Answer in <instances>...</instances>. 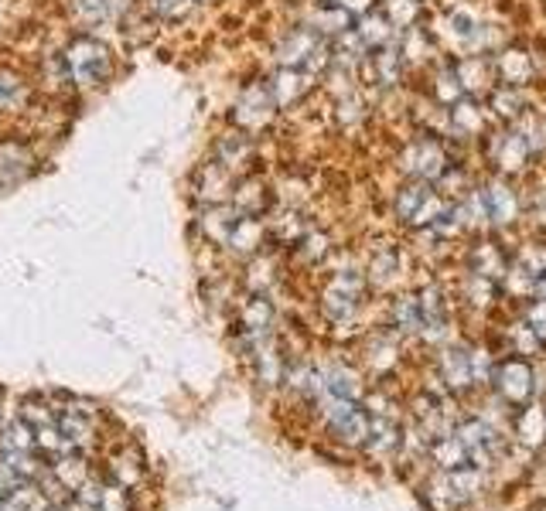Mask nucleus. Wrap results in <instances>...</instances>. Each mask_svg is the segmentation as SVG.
I'll list each match as a JSON object with an SVG mask.
<instances>
[{"label": "nucleus", "mask_w": 546, "mask_h": 511, "mask_svg": "<svg viewBox=\"0 0 546 511\" xmlns=\"http://www.w3.org/2000/svg\"><path fill=\"white\" fill-rule=\"evenodd\" d=\"M62 68H66V78L79 89H89V86H100L110 78L113 72V55L106 48L103 41L96 38H76L68 41L66 51H62Z\"/></svg>", "instance_id": "nucleus-1"}, {"label": "nucleus", "mask_w": 546, "mask_h": 511, "mask_svg": "<svg viewBox=\"0 0 546 511\" xmlns=\"http://www.w3.org/2000/svg\"><path fill=\"white\" fill-rule=\"evenodd\" d=\"M444 212L447 208L441 204V198L430 192L424 181H414L396 194V215L404 218L406 225H434Z\"/></svg>", "instance_id": "nucleus-2"}, {"label": "nucleus", "mask_w": 546, "mask_h": 511, "mask_svg": "<svg viewBox=\"0 0 546 511\" xmlns=\"http://www.w3.org/2000/svg\"><path fill=\"white\" fill-rule=\"evenodd\" d=\"M277 113V102L270 96V86H263V82H253L247 89L239 92V99H236V110H233V123L243 133H253V130H263L267 123L273 120Z\"/></svg>", "instance_id": "nucleus-3"}, {"label": "nucleus", "mask_w": 546, "mask_h": 511, "mask_svg": "<svg viewBox=\"0 0 546 511\" xmlns=\"http://www.w3.org/2000/svg\"><path fill=\"white\" fill-rule=\"evenodd\" d=\"M325 420L331 426V433L349 440V443H365L369 433H373V422L365 416L362 409L355 406V399H331L328 396V409Z\"/></svg>", "instance_id": "nucleus-4"}, {"label": "nucleus", "mask_w": 546, "mask_h": 511, "mask_svg": "<svg viewBox=\"0 0 546 511\" xmlns=\"http://www.w3.org/2000/svg\"><path fill=\"white\" fill-rule=\"evenodd\" d=\"M404 167H406V174H410V178L434 181V178H444V171H447V157H444V151L434 141H416V143L406 147Z\"/></svg>", "instance_id": "nucleus-5"}, {"label": "nucleus", "mask_w": 546, "mask_h": 511, "mask_svg": "<svg viewBox=\"0 0 546 511\" xmlns=\"http://www.w3.org/2000/svg\"><path fill=\"white\" fill-rule=\"evenodd\" d=\"M359 297H362V280L355 273H339L325 290V314L331 320L352 318L359 307Z\"/></svg>", "instance_id": "nucleus-6"}, {"label": "nucleus", "mask_w": 546, "mask_h": 511, "mask_svg": "<svg viewBox=\"0 0 546 511\" xmlns=\"http://www.w3.org/2000/svg\"><path fill=\"white\" fill-rule=\"evenodd\" d=\"M35 151L21 141H0V188L21 184L35 171Z\"/></svg>", "instance_id": "nucleus-7"}, {"label": "nucleus", "mask_w": 546, "mask_h": 511, "mask_svg": "<svg viewBox=\"0 0 546 511\" xmlns=\"http://www.w3.org/2000/svg\"><path fill=\"white\" fill-rule=\"evenodd\" d=\"M253 153H257V147L249 141V133L233 130V133H226V137L215 143V164L226 167L236 178V174H247V167L253 164Z\"/></svg>", "instance_id": "nucleus-8"}, {"label": "nucleus", "mask_w": 546, "mask_h": 511, "mask_svg": "<svg viewBox=\"0 0 546 511\" xmlns=\"http://www.w3.org/2000/svg\"><path fill=\"white\" fill-rule=\"evenodd\" d=\"M195 192L208 204H226V198H233V174L212 161V164H205L198 171Z\"/></svg>", "instance_id": "nucleus-9"}, {"label": "nucleus", "mask_w": 546, "mask_h": 511, "mask_svg": "<svg viewBox=\"0 0 546 511\" xmlns=\"http://www.w3.org/2000/svg\"><path fill=\"white\" fill-rule=\"evenodd\" d=\"M267 86H270V96L277 106H294L304 92L311 89V76L300 72V68H284V65H280V72H277L273 82H267Z\"/></svg>", "instance_id": "nucleus-10"}, {"label": "nucleus", "mask_w": 546, "mask_h": 511, "mask_svg": "<svg viewBox=\"0 0 546 511\" xmlns=\"http://www.w3.org/2000/svg\"><path fill=\"white\" fill-rule=\"evenodd\" d=\"M239 215H243V212H239L236 204H208L205 218H202V229H205V235L212 243L226 245V239H229L236 222H239Z\"/></svg>", "instance_id": "nucleus-11"}, {"label": "nucleus", "mask_w": 546, "mask_h": 511, "mask_svg": "<svg viewBox=\"0 0 546 511\" xmlns=\"http://www.w3.org/2000/svg\"><path fill=\"white\" fill-rule=\"evenodd\" d=\"M263 243V225L257 222L253 215H239V222L233 225V232H229V239H226V249H233V253L239 256H249L257 253Z\"/></svg>", "instance_id": "nucleus-12"}, {"label": "nucleus", "mask_w": 546, "mask_h": 511, "mask_svg": "<svg viewBox=\"0 0 546 511\" xmlns=\"http://www.w3.org/2000/svg\"><path fill=\"white\" fill-rule=\"evenodd\" d=\"M499 389H502L506 399L522 402V399H530V392H533V375H530V369L520 365V361H509L506 369L499 371Z\"/></svg>", "instance_id": "nucleus-13"}, {"label": "nucleus", "mask_w": 546, "mask_h": 511, "mask_svg": "<svg viewBox=\"0 0 546 511\" xmlns=\"http://www.w3.org/2000/svg\"><path fill=\"white\" fill-rule=\"evenodd\" d=\"M52 477L58 481V487H66V491H79V487L89 481V464H86L82 457H76V454L55 457Z\"/></svg>", "instance_id": "nucleus-14"}, {"label": "nucleus", "mask_w": 546, "mask_h": 511, "mask_svg": "<svg viewBox=\"0 0 546 511\" xmlns=\"http://www.w3.org/2000/svg\"><path fill=\"white\" fill-rule=\"evenodd\" d=\"M355 35L362 41L365 48H386L393 38V25L386 21V14L383 11H373V14H362V21L355 27Z\"/></svg>", "instance_id": "nucleus-15"}, {"label": "nucleus", "mask_w": 546, "mask_h": 511, "mask_svg": "<svg viewBox=\"0 0 546 511\" xmlns=\"http://www.w3.org/2000/svg\"><path fill=\"white\" fill-rule=\"evenodd\" d=\"M0 454H35V426L27 420H14L0 433Z\"/></svg>", "instance_id": "nucleus-16"}, {"label": "nucleus", "mask_w": 546, "mask_h": 511, "mask_svg": "<svg viewBox=\"0 0 546 511\" xmlns=\"http://www.w3.org/2000/svg\"><path fill=\"white\" fill-rule=\"evenodd\" d=\"M481 198H485V212H488L492 222L509 225L516 218V194L509 192L506 184H492L488 192H481Z\"/></svg>", "instance_id": "nucleus-17"}, {"label": "nucleus", "mask_w": 546, "mask_h": 511, "mask_svg": "<svg viewBox=\"0 0 546 511\" xmlns=\"http://www.w3.org/2000/svg\"><path fill=\"white\" fill-rule=\"evenodd\" d=\"M233 204L243 215L260 218L267 212V204H270V194H267V188H263L260 181H243L239 192H233Z\"/></svg>", "instance_id": "nucleus-18"}, {"label": "nucleus", "mask_w": 546, "mask_h": 511, "mask_svg": "<svg viewBox=\"0 0 546 511\" xmlns=\"http://www.w3.org/2000/svg\"><path fill=\"white\" fill-rule=\"evenodd\" d=\"M68 7L82 25H103L120 11V0H68Z\"/></svg>", "instance_id": "nucleus-19"}, {"label": "nucleus", "mask_w": 546, "mask_h": 511, "mask_svg": "<svg viewBox=\"0 0 546 511\" xmlns=\"http://www.w3.org/2000/svg\"><path fill=\"white\" fill-rule=\"evenodd\" d=\"M27 102V82L17 72L0 68V110H17Z\"/></svg>", "instance_id": "nucleus-20"}, {"label": "nucleus", "mask_w": 546, "mask_h": 511, "mask_svg": "<svg viewBox=\"0 0 546 511\" xmlns=\"http://www.w3.org/2000/svg\"><path fill=\"white\" fill-rule=\"evenodd\" d=\"M526 153H530V141L522 133H509L499 143V164L506 167V171H520L526 164Z\"/></svg>", "instance_id": "nucleus-21"}, {"label": "nucleus", "mask_w": 546, "mask_h": 511, "mask_svg": "<svg viewBox=\"0 0 546 511\" xmlns=\"http://www.w3.org/2000/svg\"><path fill=\"white\" fill-rule=\"evenodd\" d=\"M325 379V392L331 399H355L359 396V379H355V371L349 369H331L328 375H321Z\"/></svg>", "instance_id": "nucleus-22"}, {"label": "nucleus", "mask_w": 546, "mask_h": 511, "mask_svg": "<svg viewBox=\"0 0 546 511\" xmlns=\"http://www.w3.org/2000/svg\"><path fill=\"white\" fill-rule=\"evenodd\" d=\"M110 477H113V485H120V487H133V485H141V477H143V467H141V457L137 454H120L113 464H110Z\"/></svg>", "instance_id": "nucleus-23"}, {"label": "nucleus", "mask_w": 546, "mask_h": 511, "mask_svg": "<svg viewBox=\"0 0 546 511\" xmlns=\"http://www.w3.org/2000/svg\"><path fill=\"white\" fill-rule=\"evenodd\" d=\"M499 72H502L506 82H526V78L533 76V62H530L526 51H506L499 58Z\"/></svg>", "instance_id": "nucleus-24"}, {"label": "nucleus", "mask_w": 546, "mask_h": 511, "mask_svg": "<svg viewBox=\"0 0 546 511\" xmlns=\"http://www.w3.org/2000/svg\"><path fill=\"white\" fill-rule=\"evenodd\" d=\"M352 25V14L341 11V7H331V4H325L321 11L314 14V27H318V35H345Z\"/></svg>", "instance_id": "nucleus-25"}, {"label": "nucleus", "mask_w": 546, "mask_h": 511, "mask_svg": "<svg viewBox=\"0 0 546 511\" xmlns=\"http://www.w3.org/2000/svg\"><path fill=\"white\" fill-rule=\"evenodd\" d=\"M444 379L451 385H468L471 382V355L465 351H447L444 355Z\"/></svg>", "instance_id": "nucleus-26"}, {"label": "nucleus", "mask_w": 546, "mask_h": 511, "mask_svg": "<svg viewBox=\"0 0 546 511\" xmlns=\"http://www.w3.org/2000/svg\"><path fill=\"white\" fill-rule=\"evenodd\" d=\"M386 21L393 27H410L416 21V14H420V0H386Z\"/></svg>", "instance_id": "nucleus-27"}, {"label": "nucleus", "mask_w": 546, "mask_h": 511, "mask_svg": "<svg viewBox=\"0 0 546 511\" xmlns=\"http://www.w3.org/2000/svg\"><path fill=\"white\" fill-rule=\"evenodd\" d=\"M488 72H492V65L485 58H468L457 72V82H461V89H481L488 82Z\"/></svg>", "instance_id": "nucleus-28"}, {"label": "nucleus", "mask_w": 546, "mask_h": 511, "mask_svg": "<svg viewBox=\"0 0 546 511\" xmlns=\"http://www.w3.org/2000/svg\"><path fill=\"white\" fill-rule=\"evenodd\" d=\"M400 51L393 48H379L376 51V76L383 86H396L400 82Z\"/></svg>", "instance_id": "nucleus-29"}, {"label": "nucleus", "mask_w": 546, "mask_h": 511, "mask_svg": "<svg viewBox=\"0 0 546 511\" xmlns=\"http://www.w3.org/2000/svg\"><path fill=\"white\" fill-rule=\"evenodd\" d=\"M147 7H151V14L161 17V21H182V17L192 14L195 0H147Z\"/></svg>", "instance_id": "nucleus-30"}, {"label": "nucleus", "mask_w": 546, "mask_h": 511, "mask_svg": "<svg viewBox=\"0 0 546 511\" xmlns=\"http://www.w3.org/2000/svg\"><path fill=\"white\" fill-rule=\"evenodd\" d=\"M451 120H455V130L457 133H478L481 130V110L475 106V102H455V113H451Z\"/></svg>", "instance_id": "nucleus-31"}, {"label": "nucleus", "mask_w": 546, "mask_h": 511, "mask_svg": "<svg viewBox=\"0 0 546 511\" xmlns=\"http://www.w3.org/2000/svg\"><path fill=\"white\" fill-rule=\"evenodd\" d=\"M396 324H400L404 331H420V328H424V318H420V300L404 297V300L396 304Z\"/></svg>", "instance_id": "nucleus-32"}, {"label": "nucleus", "mask_w": 546, "mask_h": 511, "mask_svg": "<svg viewBox=\"0 0 546 511\" xmlns=\"http://www.w3.org/2000/svg\"><path fill=\"white\" fill-rule=\"evenodd\" d=\"M100 511H133L131 498H127V487L120 485H103V495H100Z\"/></svg>", "instance_id": "nucleus-33"}, {"label": "nucleus", "mask_w": 546, "mask_h": 511, "mask_svg": "<svg viewBox=\"0 0 546 511\" xmlns=\"http://www.w3.org/2000/svg\"><path fill=\"white\" fill-rule=\"evenodd\" d=\"M437 460H441L444 467H461L465 460H468V450L461 447V440H444V443H437Z\"/></svg>", "instance_id": "nucleus-34"}, {"label": "nucleus", "mask_w": 546, "mask_h": 511, "mask_svg": "<svg viewBox=\"0 0 546 511\" xmlns=\"http://www.w3.org/2000/svg\"><path fill=\"white\" fill-rule=\"evenodd\" d=\"M461 82H457V76H451V72H444L441 82H437V99L441 102H457L461 99Z\"/></svg>", "instance_id": "nucleus-35"}, {"label": "nucleus", "mask_w": 546, "mask_h": 511, "mask_svg": "<svg viewBox=\"0 0 546 511\" xmlns=\"http://www.w3.org/2000/svg\"><path fill=\"white\" fill-rule=\"evenodd\" d=\"M21 485H25V477L14 471L11 464L0 460V495H11V491H17Z\"/></svg>", "instance_id": "nucleus-36"}, {"label": "nucleus", "mask_w": 546, "mask_h": 511, "mask_svg": "<svg viewBox=\"0 0 546 511\" xmlns=\"http://www.w3.org/2000/svg\"><path fill=\"white\" fill-rule=\"evenodd\" d=\"M451 31H455L457 38H471L475 35V17L468 11H455L451 14Z\"/></svg>", "instance_id": "nucleus-37"}, {"label": "nucleus", "mask_w": 546, "mask_h": 511, "mask_svg": "<svg viewBox=\"0 0 546 511\" xmlns=\"http://www.w3.org/2000/svg\"><path fill=\"white\" fill-rule=\"evenodd\" d=\"M100 495H103V485L86 481V485L76 491V501H79V505H86V508H96V505H100Z\"/></svg>", "instance_id": "nucleus-38"}, {"label": "nucleus", "mask_w": 546, "mask_h": 511, "mask_svg": "<svg viewBox=\"0 0 546 511\" xmlns=\"http://www.w3.org/2000/svg\"><path fill=\"white\" fill-rule=\"evenodd\" d=\"M502 269V259L492 253V249H481L478 253V276H499Z\"/></svg>", "instance_id": "nucleus-39"}, {"label": "nucleus", "mask_w": 546, "mask_h": 511, "mask_svg": "<svg viewBox=\"0 0 546 511\" xmlns=\"http://www.w3.org/2000/svg\"><path fill=\"white\" fill-rule=\"evenodd\" d=\"M492 99H495V106H499V113L502 116L520 113V96H516V92H495Z\"/></svg>", "instance_id": "nucleus-40"}, {"label": "nucleus", "mask_w": 546, "mask_h": 511, "mask_svg": "<svg viewBox=\"0 0 546 511\" xmlns=\"http://www.w3.org/2000/svg\"><path fill=\"white\" fill-rule=\"evenodd\" d=\"M530 328H533L536 334H546V300L530 307Z\"/></svg>", "instance_id": "nucleus-41"}, {"label": "nucleus", "mask_w": 546, "mask_h": 511, "mask_svg": "<svg viewBox=\"0 0 546 511\" xmlns=\"http://www.w3.org/2000/svg\"><path fill=\"white\" fill-rule=\"evenodd\" d=\"M321 253H325V235H308V239H304V249H300V256H304V259H318Z\"/></svg>", "instance_id": "nucleus-42"}, {"label": "nucleus", "mask_w": 546, "mask_h": 511, "mask_svg": "<svg viewBox=\"0 0 546 511\" xmlns=\"http://www.w3.org/2000/svg\"><path fill=\"white\" fill-rule=\"evenodd\" d=\"M341 123H352V120H362V102L359 99H345L341 102Z\"/></svg>", "instance_id": "nucleus-43"}, {"label": "nucleus", "mask_w": 546, "mask_h": 511, "mask_svg": "<svg viewBox=\"0 0 546 511\" xmlns=\"http://www.w3.org/2000/svg\"><path fill=\"white\" fill-rule=\"evenodd\" d=\"M393 266H396V259H393L390 253L383 256V259H376V266H373V273H376V280H390V276H393L390 269H393Z\"/></svg>", "instance_id": "nucleus-44"}, {"label": "nucleus", "mask_w": 546, "mask_h": 511, "mask_svg": "<svg viewBox=\"0 0 546 511\" xmlns=\"http://www.w3.org/2000/svg\"><path fill=\"white\" fill-rule=\"evenodd\" d=\"M331 7H341V11H365V0H325Z\"/></svg>", "instance_id": "nucleus-45"}, {"label": "nucleus", "mask_w": 546, "mask_h": 511, "mask_svg": "<svg viewBox=\"0 0 546 511\" xmlns=\"http://www.w3.org/2000/svg\"><path fill=\"white\" fill-rule=\"evenodd\" d=\"M0 511H27V508L21 501H14L11 495H4V498H0Z\"/></svg>", "instance_id": "nucleus-46"}, {"label": "nucleus", "mask_w": 546, "mask_h": 511, "mask_svg": "<svg viewBox=\"0 0 546 511\" xmlns=\"http://www.w3.org/2000/svg\"><path fill=\"white\" fill-rule=\"evenodd\" d=\"M543 294H546V280H543Z\"/></svg>", "instance_id": "nucleus-47"}]
</instances>
